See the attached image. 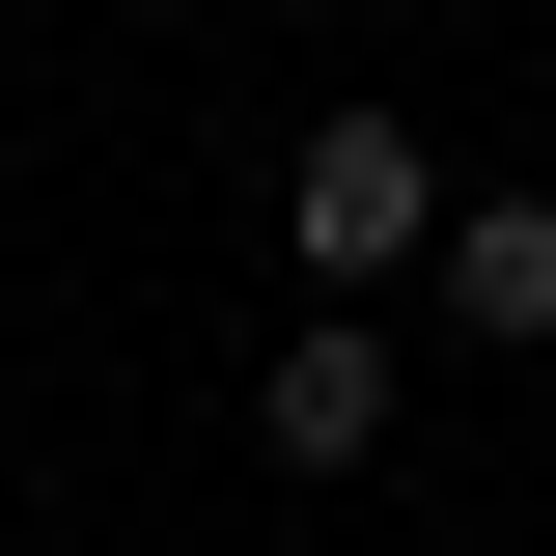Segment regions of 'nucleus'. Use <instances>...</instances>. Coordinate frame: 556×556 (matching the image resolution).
Returning a JSON list of instances; mask_svg holds the SVG:
<instances>
[{
	"label": "nucleus",
	"mask_w": 556,
	"mask_h": 556,
	"mask_svg": "<svg viewBox=\"0 0 556 556\" xmlns=\"http://www.w3.org/2000/svg\"><path fill=\"white\" fill-rule=\"evenodd\" d=\"M445 334H556V195H445Z\"/></svg>",
	"instance_id": "nucleus-3"
},
{
	"label": "nucleus",
	"mask_w": 556,
	"mask_h": 556,
	"mask_svg": "<svg viewBox=\"0 0 556 556\" xmlns=\"http://www.w3.org/2000/svg\"><path fill=\"white\" fill-rule=\"evenodd\" d=\"M390 417H417V362L362 334V306H306V334H278V390H251V445H278V473H362Z\"/></svg>",
	"instance_id": "nucleus-2"
},
{
	"label": "nucleus",
	"mask_w": 556,
	"mask_h": 556,
	"mask_svg": "<svg viewBox=\"0 0 556 556\" xmlns=\"http://www.w3.org/2000/svg\"><path fill=\"white\" fill-rule=\"evenodd\" d=\"M278 251H306V278L445 251V139H417V112H306V139H278Z\"/></svg>",
	"instance_id": "nucleus-1"
}]
</instances>
